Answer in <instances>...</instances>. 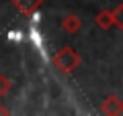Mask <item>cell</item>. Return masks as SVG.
<instances>
[{
	"label": "cell",
	"instance_id": "cell-3",
	"mask_svg": "<svg viewBox=\"0 0 123 116\" xmlns=\"http://www.w3.org/2000/svg\"><path fill=\"white\" fill-rule=\"evenodd\" d=\"M101 114H105V116H121L123 114V102H121V98L115 96V94H109L101 102Z\"/></svg>",
	"mask_w": 123,
	"mask_h": 116
},
{
	"label": "cell",
	"instance_id": "cell-6",
	"mask_svg": "<svg viewBox=\"0 0 123 116\" xmlns=\"http://www.w3.org/2000/svg\"><path fill=\"white\" fill-rule=\"evenodd\" d=\"M10 90H12V79H10V77H6L4 73H0V98H2V96H6Z\"/></svg>",
	"mask_w": 123,
	"mask_h": 116
},
{
	"label": "cell",
	"instance_id": "cell-2",
	"mask_svg": "<svg viewBox=\"0 0 123 116\" xmlns=\"http://www.w3.org/2000/svg\"><path fill=\"white\" fill-rule=\"evenodd\" d=\"M123 4H117L115 8H105L101 10V12H97V16H94V22H97L98 29L103 31H109L113 29V26H117V29H123Z\"/></svg>",
	"mask_w": 123,
	"mask_h": 116
},
{
	"label": "cell",
	"instance_id": "cell-7",
	"mask_svg": "<svg viewBox=\"0 0 123 116\" xmlns=\"http://www.w3.org/2000/svg\"><path fill=\"white\" fill-rule=\"evenodd\" d=\"M10 114V110H8V108H4V106H2V102H0V116H8Z\"/></svg>",
	"mask_w": 123,
	"mask_h": 116
},
{
	"label": "cell",
	"instance_id": "cell-5",
	"mask_svg": "<svg viewBox=\"0 0 123 116\" xmlns=\"http://www.w3.org/2000/svg\"><path fill=\"white\" fill-rule=\"evenodd\" d=\"M62 29L66 31L68 35H76L82 29V21H80L78 14H66V16L62 18Z\"/></svg>",
	"mask_w": 123,
	"mask_h": 116
},
{
	"label": "cell",
	"instance_id": "cell-4",
	"mask_svg": "<svg viewBox=\"0 0 123 116\" xmlns=\"http://www.w3.org/2000/svg\"><path fill=\"white\" fill-rule=\"evenodd\" d=\"M12 6L23 14V16H33V14L39 12L43 0H10Z\"/></svg>",
	"mask_w": 123,
	"mask_h": 116
},
{
	"label": "cell",
	"instance_id": "cell-1",
	"mask_svg": "<svg viewBox=\"0 0 123 116\" xmlns=\"http://www.w3.org/2000/svg\"><path fill=\"white\" fill-rule=\"evenodd\" d=\"M53 65H55L57 69H60L62 73H72L76 71V69L80 67V63H82V57H80V53L76 51L74 47H70V45H64V47L57 49V53L53 55Z\"/></svg>",
	"mask_w": 123,
	"mask_h": 116
}]
</instances>
